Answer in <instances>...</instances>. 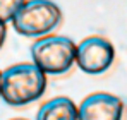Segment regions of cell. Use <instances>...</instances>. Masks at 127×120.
Masks as SVG:
<instances>
[{"label":"cell","mask_w":127,"mask_h":120,"mask_svg":"<svg viewBox=\"0 0 127 120\" xmlns=\"http://www.w3.org/2000/svg\"><path fill=\"white\" fill-rule=\"evenodd\" d=\"M46 74L34 63H16L0 74V98L9 106L22 108L45 94Z\"/></svg>","instance_id":"6da1fadb"},{"label":"cell","mask_w":127,"mask_h":120,"mask_svg":"<svg viewBox=\"0 0 127 120\" xmlns=\"http://www.w3.org/2000/svg\"><path fill=\"white\" fill-rule=\"evenodd\" d=\"M62 22V10L52 0H26L12 17V26L24 38H41Z\"/></svg>","instance_id":"7a4b0ae2"},{"label":"cell","mask_w":127,"mask_h":120,"mask_svg":"<svg viewBox=\"0 0 127 120\" xmlns=\"http://www.w3.org/2000/svg\"><path fill=\"white\" fill-rule=\"evenodd\" d=\"M33 63L50 76H62L76 63V45L67 36L46 34L31 45Z\"/></svg>","instance_id":"3957f363"},{"label":"cell","mask_w":127,"mask_h":120,"mask_svg":"<svg viewBox=\"0 0 127 120\" xmlns=\"http://www.w3.org/2000/svg\"><path fill=\"white\" fill-rule=\"evenodd\" d=\"M115 48L103 36H88L76 45V63L89 76H100L113 65Z\"/></svg>","instance_id":"277c9868"},{"label":"cell","mask_w":127,"mask_h":120,"mask_svg":"<svg viewBox=\"0 0 127 120\" xmlns=\"http://www.w3.org/2000/svg\"><path fill=\"white\" fill-rule=\"evenodd\" d=\"M124 101L110 93H93L77 106V120H124Z\"/></svg>","instance_id":"5b68a950"},{"label":"cell","mask_w":127,"mask_h":120,"mask_svg":"<svg viewBox=\"0 0 127 120\" xmlns=\"http://www.w3.org/2000/svg\"><path fill=\"white\" fill-rule=\"evenodd\" d=\"M36 120H77V106L67 96H57L38 108Z\"/></svg>","instance_id":"8992f818"},{"label":"cell","mask_w":127,"mask_h":120,"mask_svg":"<svg viewBox=\"0 0 127 120\" xmlns=\"http://www.w3.org/2000/svg\"><path fill=\"white\" fill-rule=\"evenodd\" d=\"M24 2L26 0H0V21L5 24L12 21V17L16 16V12Z\"/></svg>","instance_id":"52a82bcc"},{"label":"cell","mask_w":127,"mask_h":120,"mask_svg":"<svg viewBox=\"0 0 127 120\" xmlns=\"http://www.w3.org/2000/svg\"><path fill=\"white\" fill-rule=\"evenodd\" d=\"M5 38H7V26H5V22H2V21H0V48L3 46Z\"/></svg>","instance_id":"ba28073f"},{"label":"cell","mask_w":127,"mask_h":120,"mask_svg":"<svg viewBox=\"0 0 127 120\" xmlns=\"http://www.w3.org/2000/svg\"><path fill=\"white\" fill-rule=\"evenodd\" d=\"M12 120H26V119H12Z\"/></svg>","instance_id":"9c48e42d"},{"label":"cell","mask_w":127,"mask_h":120,"mask_svg":"<svg viewBox=\"0 0 127 120\" xmlns=\"http://www.w3.org/2000/svg\"><path fill=\"white\" fill-rule=\"evenodd\" d=\"M0 74H2V72H0Z\"/></svg>","instance_id":"30bf717a"}]
</instances>
